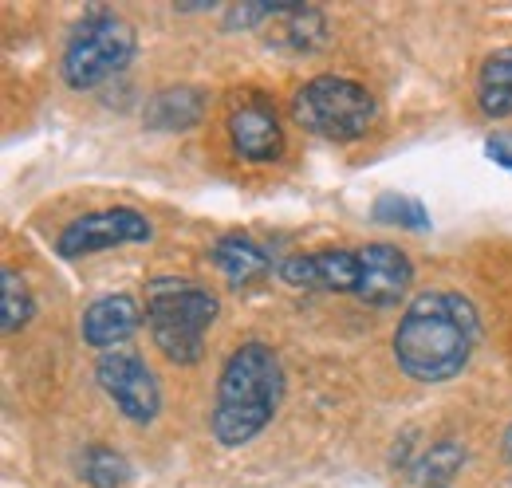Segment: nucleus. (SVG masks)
Segmentation results:
<instances>
[{"mask_svg": "<svg viewBox=\"0 0 512 488\" xmlns=\"http://www.w3.org/2000/svg\"><path fill=\"white\" fill-rule=\"evenodd\" d=\"M477 311L457 292H418L394 327V363L406 378L438 386L457 378L477 347Z\"/></svg>", "mask_w": 512, "mask_h": 488, "instance_id": "nucleus-1", "label": "nucleus"}, {"mask_svg": "<svg viewBox=\"0 0 512 488\" xmlns=\"http://www.w3.org/2000/svg\"><path fill=\"white\" fill-rule=\"evenodd\" d=\"M284 390H288V378H284L280 355L260 339L241 343L225 359L221 378H217V398H213V414H209L213 437L225 449L249 445L276 418Z\"/></svg>", "mask_w": 512, "mask_h": 488, "instance_id": "nucleus-2", "label": "nucleus"}, {"mask_svg": "<svg viewBox=\"0 0 512 488\" xmlns=\"http://www.w3.org/2000/svg\"><path fill=\"white\" fill-rule=\"evenodd\" d=\"M217 296L182 276H154L146 284V327L154 347L174 366H193L205 355V331L217 319Z\"/></svg>", "mask_w": 512, "mask_h": 488, "instance_id": "nucleus-3", "label": "nucleus"}, {"mask_svg": "<svg viewBox=\"0 0 512 488\" xmlns=\"http://www.w3.org/2000/svg\"><path fill=\"white\" fill-rule=\"evenodd\" d=\"M138 36L127 20L111 8H91L67 36L60 71L71 91H95L107 79L123 75L134 60Z\"/></svg>", "mask_w": 512, "mask_h": 488, "instance_id": "nucleus-4", "label": "nucleus"}, {"mask_svg": "<svg viewBox=\"0 0 512 488\" xmlns=\"http://www.w3.org/2000/svg\"><path fill=\"white\" fill-rule=\"evenodd\" d=\"M379 115L375 95L347 75H316L292 95V119L327 142H359Z\"/></svg>", "mask_w": 512, "mask_h": 488, "instance_id": "nucleus-5", "label": "nucleus"}, {"mask_svg": "<svg viewBox=\"0 0 512 488\" xmlns=\"http://www.w3.org/2000/svg\"><path fill=\"white\" fill-rule=\"evenodd\" d=\"M95 378L103 386V394L115 402V410L134 422V426H150L162 414V390L154 370L146 366V359H138L134 351H111L99 355Z\"/></svg>", "mask_w": 512, "mask_h": 488, "instance_id": "nucleus-6", "label": "nucleus"}, {"mask_svg": "<svg viewBox=\"0 0 512 488\" xmlns=\"http://www.w3.org/2000/svg\"><path fill=\"white\" fill-rule=\"evenodd\" d=\"M154 237V225L146 221V213L138 209H99V213H83L56 237V252L67 260L91 256V252H107L115 244H146Z\"/></svg>", "mask_w": 512, "mask_h": 488, "instance_id": "nucleus-7", "label": "nucleus"}, {"mask_svg": "<svg viewBox=\"0 0 512 488\" xmlns=\"http://www.w3.org/2000/svg\"><path fill=\"white\" fill-rule=\"evenodd\" d=\"M276 276L288 288H316V292H359V252L351 248H320V252H292L276 264Z\"/></svg>", "mask_w": 512, "mask_h": 488, "instance_id": "nucleus-8", "label": "nucleus"}, {"mask_svg": "<svg viewBox=\"0 0 512 488\" xmlns=\"http://www.w3.org/2000/svg\"><path fill=\"white\" fill-rule=\"evenodd\" d=\"M414 284V264L398 244H367L359 248V300L371 307H398Z\"/></svg>", "mask_w": 512, "mask_h": 488, "instance_id": "nucleus-9", "label": "nucleus"}, {"mask_svg": "<svg viewBox=\"0 0 512 488\" xmlns=\"http://www.w3.org/2000/svg\"><path fill=\"white\" fill-rule=\"evenodd\" d=\"M229 142L249 166H272L284 158V126L264 103H241L229 115Z\"/></svg>", "mask_w": 512, "mask_h": 488, "instance_id": "nucleus-10", "label": "nucleus"}, {"mask_svg": "<svg viewBox=\"0 0 512 488\" xmlns=\"http://www.w3.org/2000/svg\"><path fill=\"white\" fill-rule=\"evenodd\" d=\"M142 327V307L134 296L119 292V296H99L95 304H87L83 311V343L111 355V351H123V343L134 339V331Z\"/></svg>", "mask_w": 512, "mask_h": 488, "instance_id": "nucleus-11", "label": "nucleus"}, {"mask_svg": "<svg viewBox=\"0 0 512 488\" xmlns=\"http://www.w3.org/2000/svg\"><path fill=\"white\" fill-rule=\"evenodd\" d=\"M209 260L221 268V276L233 284V288H245L260 276L272 272V256L253 241V237H241V233H225L217 237L209 248Z\"/></svg>", "mask_w": 512, "mask_h": 488, "instance_id": "nucleus-12", "label": "nucleus"}, {"mask_svg": "<svg viewBox=\"0 0 512 488\" xmlns=\"http://www.w3.org/2000/svg\"><path fill=\"white\" fill-rule=\"evenodd\" d=\"M142 119L150 130H193L197 122L205 119V91L197 87H166L154 91Z\"/></svg>", "mask_w": 512, "mask_h": 488, "instance_id": "nucleus-13", "label": "nucleus"}, {"mask_svg": "<svg viewBox=\"0 0 512 488\" xmlns=\"http://www.w3.org/2000/svg\"><path fill=\"white\" fill-rule=\"evenodd\" d=\"M276 28H272V40L280 48H292V52H316L327 44V20H323L320 8L312 4H276Z\"/></svg>", "mask_w": 512, "mask_h": 488, "instance_id": "nucleus-14", "label": "nucleus"}, {"mask_svg": "<svg viewBox=\"0 0 512 488\" xmlns=\"http://www.w3.org/2000/svg\"><path fill=\"white\" fill-rule=\"evenodd\" d=\"M477 107L489 119H509L512 115V48H497L489 60L481 63Z\"/></svg>", "mask_w": 512, "mask_h": 488, "instance_id": "nucleus-15", "label": "nucleus"}, {"mask_svg": "<svg viewBox=\"0 0 512 488\" xmlns=\"http://www.w3.org/2000/svg\"><path fill=\"white\" fill-rule=\"evenodd\" d=\"M461 465H465V445L461 441H453V437H442V441H434L418 461H414V481L426 488H446L457 473H461Z\"/></svg>", "mask_w": 512, "mask_h": 488, "instance_id": "nucleus-16", "label": "nucleus"}, {"mask_svg": "<svg viewBox=\"0 0 512 488\" xmlns=\"http://www.w3.org/2000/svg\"><path fill=\"white\" fill-rule=\"evenodd\" d=\"M32 315H36V300L28 292V280L16 268H4L0 272V327H4V335H16L20 327H28Z\"/></svg>", "mask_w": 512, "mask_h": 488, "instance_id": "nucleus-17", "label": "nucleus"}, {"mask_svg": "<svg viewBox=\"0 0 512 488\" xmlns=\"http://www.w3.org/2000/svg\"><path fill=\"white\" fill-rule=\"evenodd\" d=\"M79 477H83V485L91 488H123L134 473H130V461L123 453H115L107 445H91L79 457Z\"/></svg>", "mask_w": 512, "mask_h": 488, "instance_id": "nucleus-18", "label": "nucleus"}, {"mask_svg": "<svg viewBox=\"0 0 512 488\" xmlns=\"http://www.w3.org/2000/svg\"><path fill=\"white\" fill-rule=\"evenodd\" d=\"M371 217L379 225H398V229H410V233H426L430 229L426 205L418 197H406V193H383V197H375Z\"/></svg>", "mask_w": 512, "mask_h": 488, "instance_id": "nucleus-19", "label": "nucleus"}, {"mask_svg": "<svg viewBox=\"0 0 512 488\" xmlns=\"http://www.w3.org/2000/svg\"><path fill=\"white\" fill-rule=\"evenodd\" d=\"M276 16V4H233L229 12H225V32H237V28H256V24H264V20H272Z\"/></svg>", "mask_w": 512, "mask_h": 488, "instance_id": "nucleus-20", "label": "nucleus"}, {"mask_svg": "<svg viewBox=\"0 0 512 488\" xmlns=\"http://www.w3.org/2000/svg\"><path fill=\"white\" fill-rule=\"evenodd\" d=\"M485 154H489V162H493V166L512 170V142L509 138H501V134H497V138H489V142H485Z\"/></svg>", "mask_w": 512, "mask_h": 488, "instance_id": "nucleus-21", "label": "nucleus"}, {"mask_svg": "<svg viewBox=\"0 0 512 488\" xmlns=\"http://www.w3.org/2000/svg\"><path fill=\"white\" fill-rule=\"evenodd\" d=\"M505 457H509V465H512V426L505 429Z\"/></svg>", "mask_w": 512, "mask_h": 488, "instance_id": "nucleus-22", "label": "nucleus"}]
</instances>
